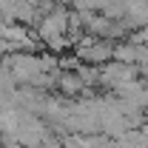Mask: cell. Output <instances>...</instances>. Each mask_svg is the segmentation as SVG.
I'll return each mask as SVG.
<instances>
[{
    "label": "cell",
    "instance_id": "6da1fadb",
    "mask_svg": "<svg viewBox=\"0 0 148 148\" xmlns=\"http://www.w3.org/2000/svg\"><path fill=\"white\" fill-rule=\"evenodd\" d=\"M37 40L43 46H49L51 51H63L69 49V29H71V12L63 6V3H54L49 12H43L40 20H37Z\"/></svg>",
    "mask_w": 148,
    "mask_h": 148
},
{
    "label": "cell",
    "instance_id": "7a4b0ae2",
    "mask_svg": "<svg viewBox=\"0 0 148 148\" xmlns=\"http://www.w3.org/2000/svg\"><path fill=\"white\" fill-rule=\"evenodd\" d=\"M54 88L63 94V97H74L77 91H83V88H86V83H83V77H80V74H74V71H60Z\"/></svg>",
    "mask_w": 148,
    "mask_h": 148
}]
</instances>
